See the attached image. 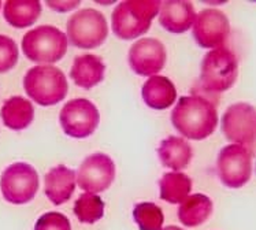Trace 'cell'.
Here are the masks:
<instances>
[{
	"label": "cell",
	"mask_w": 256,
	"mask_h": 230,
	"mask_svg": "<svg viewBox=\"0 0 256 230\" xmlns=\"http://www.w3.org/2000/svg\"><path fill=\"white\" fill-rule=\"evenodd\" d=\"M216 103L215 94L202 88L200 92L182 96L172 111V126L189 140H206L218 126Z\"/></svg>",
	"instance_id": "1"
},
{
	"label": "cell",
	"mask_w": 256,
	"mask_h": 230,
	"mask_svg": "<svg viewBox=\"0 0 256 230\" xmlns=\"http://www.w3.org/2000/svg\"><path fill=\"white\" fill-rule=\"evenodd\" d=\"M160 4L162 3L158 0L120 2L111 16V26L115 36L120 40H133L142 36L159 14Z\"/></svg>",
	"instance_id": "2"
},
{
	"label": "cell",
	"mask_w": 256,
	"mask_h": 230,
	"mask_svg": "<svg viewBox=\"0 0 256 230\" xmlns=\"http://www.w3.org/2000/svg\"><path fill=\"white\" fill-rule=\"evenodd\" d=\"M238 77V59L226 47L210 50L200 64L199 86L212 94L229 90Z\"/></svg>",
	"instance_id": "3"
},
{
	"label": "cell",
	"mask_w": 256,
	"mask_h": 230,
	"mask_svg": "<svg viewBox=\"0 0 256 230\" xmlns=\"http://www.w3.org/2000/svg\"><path fill=\"white\" fill-rule=\"evenodd\" d=\"M24 88L37 104L50 107L66 98L68 85L60 68L51 64H40L28 70L24 77Z\"/></svg>",
	"instance_id": "4"
},
{
	"label": "cell",
	"mask_w": 256,
	"mask_h": 230,
	"mask_svg": "<svg viewBox=\"0 0 256 230\" xmlns=\"http://www.w3.org/2000/svg\"><path fill=\"white\" fill-rule=\"evenodd\" d=\"M68 37L52 25H42L29 30L22 38V51L34 63L59 62L68 52Z\"/></svg>",
	"instance_id": "5"
},
{
	"label": "cell",
	"mask_w": 256,
	"mask_h": 230,
	"mask_svg": "<svg viewBox=\"0 0 256 230\" xmlns=\"http://www.w3.org/2000/svg\"><path fill=\"white\" fill-rule=\"evenodd\" d=\"M66 37L72 46L82 50L100 47L108 36L106 16L94 8L80 10L68 18Z\"/></svg>",
	"instance_id": "6"
},
{
	"label": "cell",
	"mask_w": 256,
	"mask_h": 230,
	"mask_svg": "<svg viewBox=\"0 0 256 230\" xmlns=\"http://www.w3.org/2000/svg\"><path fill=\"white\" fill-rule=\"evenodd\" d=\"M38 174L29 163L16 162L4 168L0 177V189L6 202L26 204L34 199L38 190Z\"/></svg>",
	"instance_id": "7"
},
{
	"label": "cell",
	"mask_w": 256,
	"mask_h": 230,
	"mask_svg": "<svg viewBox=\"0 0 256 230\" xmlns=\"http://www.w3.org/2000/svg\"><path fill=\"white\" fill-rule=\"evenodd\" d=\"M216 172L226 188H242L252 176V150L238 144L225 146L218 154Z\"/></svg>",
	"instance_id": "8"
},
{
	"label": "cell",
	"mask_w": 256,
	"mask_h": 230,
	"mask_svg": "<svg viewBox=\"0 0 256 230\" xmlns=\"http://www.w3.org/2000/svg\"><path fill=\"white\" fill-rule=\"evenodd\" d=\"M220 129L228 142L252 150L256 144V107L246 102L230 104L222 115Z\"/></svg>",
	"instance_id": "9"
},
{
	"label": "cell",
	"mask_w": 256,
	"mask_h": 230,
	"mask_svg": "<svg viewBox=\"0 0 256 230\" xmlns=\"http://www.w3.org/2000/svg\"><path fill=\"white\" fill-rule=\"evenodd\" d=\"M99 122V110L88 99L68 100L59 114V124L64 134L73 138H86L94 134Z\"/></svg>",
	"instance_id": "10"
},
{
	"label": "cell",
	"mask_w": 256,
	"mask_h": 230,
	"mask_svg": "<svg viewBox=\"0 0 256 230\" xmlns=\"http://www.w3.org/2000/svg\"><path fill=\"white\" fill-rule=\"evenodd\" d=\"M192 36L202 48L215 50L224 47L230 36L229 18L218 8H204L196 14Z\"/></svg>",
	"instance_id": "11"
},
{
	"label": "cell",
	"mask_w": 256,
	"mask_h": 230,
	"mask_svg": "<svg viewBox=\"0 0 256 230\" xmlns=\"http://www.w3.org/2000/svg\"><path fill=\"white\" fill-rule=\"evenodd\" d=\"M115 180V163L108 155L98 152L85 158L77 172L78 186L88 194H100Z\"/></svg>",
	"instance_id": "12"
},
{
	"label": "cell",
	"mask_w": 256,
	"mask_h": 230,
	"mask_svg": "<svg viewBox=\"0 0 256 230\" xmlns=\"http://www.w3.org/2000/svg\"><path fill=\"white\" fill-rule=\"evenodd\" d=\"M166 47L156 38H138L129 50L128 62L130 68L142 77H152L166 64Z\"/></svg>",
	"instance_id": "13"
},
{
	"label": "cell",
	"mask_w": 256,
	"mask_h": 230,
	"mask_svg": "<svg viewBox=\"0 0 256 230\" xmlns=\"http://www.w3.org/2000/svg\"><path fill=\"white\" fill-rule=\"evenodd\" d=\"M196 11L190 2L166 0L159 10V25L170 33H185L194 26Z\"/></svg>",
	"instance_id": "14"
},
{
	"label": "cell",
	"mask_w": 256,
	"mask_h": 230,
	"mask_svg": "<svg viewBox=\"0 0 256 230\" xmlns=\"http://www.w3.org/2000/svg\"><path fill=\"white\" fill-rule=\"evenodd\" d=\"M77 182V176L64 164H58L46 174L44 192L48 200L55 206L66 203L73 196Z\"/></svg>",
	"instance_id": "15"
},
{
	"label": "cell",
	"mask_w": 256,
	"mask_h": 230,
	"mask_svg": "<svg viewBox=\"0 0 256 230\" xmlns=\"http://www.w3.org/2000/svg\"><path fill=\"white\" fill-rule=\"evenodd\" d=\"M106 64L103 59L94 54H84L76 56L70 70V77L77 86L90 89L104 80Z\"/></svg>",
	"instance_id": "16"
},
{
	"label": "cell",
	"mask_w": 256,
	"mask_h": 230,
	"mask_svg": "<svg viewBox=\"0 0 256 230\" xmlns=\"http://www.w3.org/2000/svg\"><path fill=\"white\" fill-rule=\"evenodd\" d=\"M142 96L150 108L166 110L177 99V89L168 77L152 76L142 85Z\"/></svg>",
	"instance_id": "17"
},
{
	"label": "cell",
	"mask_w": 256,
	"mask_h": 230,
	"mask_svg": "<svg viewBox=\"0 0 256 230\" xmlns=\"http://www.w3.org/2000/svg\"><path fill=\"white\" fill-rule=\"evenodd\" d=\"M158 156L164 168L172 170H184L194 156V150L184 137L168 136L159 144Z\"/></svg>",
	"instance_id": "18"
},
{
	"label": "cell",
	"mask_w": 256,
	"mask_h": 230,
	"mask_svg": "<svg viewBox=\"0 0 256 230\" xmlns=\"http://www.w3.org/2000/svg\"><path fill=\"white\" fill-rule=\"evenodd\" d=\"M0 116L4 126L11 130H24L34 118V107L22 96H12L2 106Z\"/></svg>",
	"instance_id": "19"
},
{
	"label": "cell",
	"mask_w": 256,
	"mask_h": 230,
	"mask_svg": "<svg viewBox=\"0 0 256 230\" xmlns=\"http://www.w3.org/2000/svg\"><path fill=\"white\" fill-rule=\"evenodd\" d=\"M214 210L212 200L208 196L194 194L188 196L178 207V220L186 228H196L208 220Z\"/></svg>",
	"instance_id": "20"
},
{
	"label": "cell",
	"mask_w": 256,
	"mask_h": 230,
	"mask_svg": "<svg viewBox=\"0 0 256 230\" xmlns=\"http://www.w3.org/2000/svg\"><path fill=\"white\" fill-rule=\"evenodd\" d=\"M42 14L38 0H8L3 7L4 20L16 29L32 26Z\"/></svg>",
	"instance_id": "21"
},
{
	"label": "cell",
	"mask_w": 256,
	"mask_h": 230,
	"mask_svg": "<svg viewBox=\"0 0 256 230\" xmlns=\"http://www.w3.org/2000/svg\"><path fill=\"white\" fill-rule=\"evenodd\" d=\"M159 196L170 204H181L192 190V180L185 172H166L159 181Z\"/></svg>",
	"instance_id": "22"
},
{
	"label": "cell",
	"mask_w": 256,
	"mask_h": 230,
	"mask_svg": "<svg viewBox=\"0 0 256 230\" xmlns=\"http://www.w3.org/2000/svg\"><path fill=\"white\" fill-rule=\"evenodd\" d=\"M74 214L81 224L92 225L103 218L104 203L98 194H82L74 203Z\"/></svg>",
	"instance_id": "23"
},
{
	"label": "cell",
	"mask_w": 256,
	"mask_h": 230,
	"mask_svg": "<svg viewBox=\"0 0 256 230\" xmlns=\"http://www.w3.org/2000/svg\"><path fill=\"white\" fill-rule=\"evenodd\" d=\"M133 218L140 230H162L164 215L156 204L142 202L134 206Z\"/></svg>",
	"instance_id": "24"
},
{
	"label": "cell",
	"mask_w": 256,
	"mask_h": 230,
	"mask_svg": "<svg viewBox=\"0 0 256 230\" xmlns=\"http://www.w3.org/2000/svg\"><path fill=\"white\" fill-rule=\"evenodd\" d=\"M20 52L16 42L8 36L0 34V74L10 72L18 62Z\"/></svg>",
	"instance_id": "25"
},
{
	"label": "cell",
	"mask_w": 256,
	"mask_h": 230,
	"mask_svg": "<svg viewBox=\"0 0 256 230\" xmlns=\"http://www.w3.org/2000/svg\"><path fill=\"white\" fill-rule=\"evenodd\" d=\"M34 230H72V225L66 215L51 211L42 214L37 220Z\"/></svg>",
	"instance_id": "26"
},
{
	"label": "cell",
	"mask_w": 256,
	"mask_h": 230,
	"mask_svg": "<svg viewBox=\"0 0 256 230\" xmlns=\"http://www.w3.org/2000/svg\"><path fill=\"white\" fill-rule=\"evenodd\" d=\"M47 4L50 8H52L55 11H59V12H66V11L74 10L80 6V2H50L48 0Z\"/></svg>",
	"instance_id": "27"
},
{
	"label": "cell",
	"mask_w": 256,
	"mask_h": 230,
	"mask_svg": "<svg viewBox=\"0 0 256 230\" xmlns=\"http://www.w3.org/2000/svg\"><path fill=\"white\" fill-rule=\"evenodd\" d=\"M162 230H184V229L178 228V226H168V228H163Z\"/></svg>",
	"instance_id": "28"
},
{
	"label": "cell",
	"mask_w": 256,
	"mask_h": 230,
	"mask_svg": "<svg viewBox=\"0 0 256 230\" xmlns=\"http://www.w3.org/2000/svg\"><path fill=\"white\" fill-rule=\"evenodd\" d=\"M0 7H2V2H0Z\"/></svg>",
	"instance_id": "29"
}]
</instances>
